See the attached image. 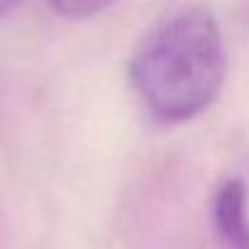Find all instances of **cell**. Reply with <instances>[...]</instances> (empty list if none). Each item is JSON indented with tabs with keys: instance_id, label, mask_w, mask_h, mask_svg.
<instances>
[{
	"instance_id": "3",
	"label": "cell",
	"mask_w": 249,
	"mask_h": 249,
	"mask_svg": "<svg viewBox=\"0 0 249 249\" xmlns=\"http://www.w3.org/2000/svg\"><path fill=\"white\" fill-rule=\"evenodd\" d=\"M116 0H49L51 10L68 19H85L109 10Z\"/></svg>"
},
{
	"instance_id": "2",
	"label": "cell",
	"mask_w": 249,
	"mask_h": 249,
	"mask_svg": "<svg viewBox=\"0 0 249 249\" xmlns=\"http://www.w3.org/2000/svg\"><path fill=\"white\" fill-rule=\"evenodd\" d=\"M211 215H213V228L225 247L249 249L247 186L242 179H228L215 189Z\"/></svg>"
},
{
	"instance_id": "1",
	"label": "cell",
	"mask_w": 249,
	"mask_h": 249,
	"mask_svg": "<svg viewBox=\"0 0 249 249\" xmlns=\"http://www.w3.org/2000/svg\"><path fill=\"white\" fill-rule=\"evenodd\" d=\"M228 56L218 19L206 7H184L160 22L136 49L128 75L143 104L162 121L203 114L220 94Z\"/></svg>"
},
{
	"instance_id": "4",
	"label": "cell",
	"mask_w": 249,
	"mask_h": 249,
	"mask_svg": "<svg viewBox=\"0 0 249 249\" xmlns=\"http://www.w3.org/2000/svg\"><path fill=\"white\" fill-rule=\"evenodd\" d=\"M19 2H22V0H0V17L10 15V12H12Z\"/></svg>"
}]
</instances>
